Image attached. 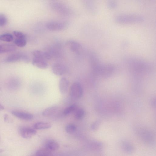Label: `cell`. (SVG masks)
Instances as JSON below:
<instances>
[{"instance_id": "6da1fadb", "label": "cell", "mask_w": 156, "mask_h": 156, "mask_svg": "<svg viewBox=\"0 0 156 156\" xmlns=\"http://www.w3.org/2000/svg\"><path fill=\"white\" fill-rule=\"evenodd\" d=\"M115 20L120 23H129L141 22L144 20L143 16L135 14H123L117 16Z\"/></svg>"}, {"instance_id": "7a4b0ae2", "label": "cell", "mask_w": 156, "mask_h": 156, "mask_svg": "<svg viewBox=\"0 0 156 156\" xmlns=\"http://www.w3.org/2000/svg\"><path fill=\"white\" fill-rule=\"evenodd\" d=\"M83 93V89L80 83L75 82L72 84L69 90L70 96L72 98L80 99L82 96Z\"/></svg>"}, {"instance_id": "3957f363", "label": "cell", "mask_w": 156, "mask_h": 156, "mask_svg": "<svg viewBox=\"0 0 156 156\" xmlns=\"http://www.w3.org/2000/svg\"><path fill=\"white\" fill-rule=\"evenodd\" d=\"M30 61V58L27 54L21 52L11 54L5 59V61L7 62H13L20 61L28 62Z\"/></svg>"}, {"instance_id": "277c9868", "label": "cell", "mask_w": 156, "mask_h": 156, "mask_svg": "<svg viewBox=\"0 0 156 156\" xmlns=\"http://www.w3.org/2000/svg\"><path fill=\"white\" fill-rule=\"evenodd\" d=\"M13 34L15 37L14 42L16 46L20 47H23L26 45V38L25 35L23 33L19 31H14Z\"/></svg>"}, {"instance_id": "5b68a950", "label": "cell", "mask_w": 156, "mask_h": 156, "mask_svg": "<svg viewBox=\"0 0 156 156\" xmlns=\"http://www.w3.org/2000/svg\"><path fill=\"white\" fill-rule=\"evenodd\" d=\"M20 135L23 138L26 139L30 138L35 135L37 133L34 129L27 127H20L19 129Z\"/></svg>"}, {"instance_id": "8992f818", "label": "cell", "mask_w": 156, "mask_h": 156, "mask_svg": "<svg viewBox=\"0 0 156 156\" xmlns=\"http://www.w3.org/2000/svg\"><path fill=\"white\" fill-rule=\"evenodd\" d=\"M66 24L63 22L50 21L47 23L46 25V28L51 31H58L64 29L66 26Z\"/></svg>"}, {"instance_id": "52a82bcc", "label": "cell", "mask_w": 156, "mask_h": 156, "mask_svg": "<svg viewBox=\"0 0 156 156\" xmlns=\"http://www.w3.org/2000/svg\"><path fill=\"white\" fill-rule=\"evenodd\" d=\"M32 62L34 66L41 69H45L48 66L46 60L41 57H32Z\"/></svg>"}, {"instance_id": "ba28073f", "label": "cell", "mask_w": 156, "mask_h": 156, "mask_svg": "<svg viewBox=\"0 0 156 156\" xmlns=\"http://www.w3.org/2000/svg\"><path fill=\"white\" fill-rule=\"evenodd\" d=\"M66 45L71 51L76 53H80L82 49L81 44L74 40L68 41L66 43Z\"/></svg>"}, {"instance_id": "9c48e42d", "label": "cell", "mask_w": 156, "mask_h": 156, "mask_svg": "<svg viewBox=\"0 0 156 156\" xmlns=\"http://www.w3.org/2000/svg\"><path fill=\"white\" fill-rule=\"evenodd\" d=\"M52 70L54 74L57 76H61L65 72L66 68L62 63L56 62L53 65Z\"/></svg>"}, {"instance_id": "30bf717a", "label": "cell", "mask_w": 156, "mask_h": 156, "mask_svg": "<svg viewBox=\"0 0 156 156\" xmlns=\"http://www.w3.org/2000/svg\"><path fill=\"white\" fill-rule=\"evenodd\" d=\"M69 81L66 77L62 78L59 80L58 83L59 89L62 94H66L68 89Z\"/></svg>"}, {"instance_id": "8fae6325", "label": "cell", "mask_w": 156, "mask_h": 156, "mask_svg": "<svg viewBox=\"0 0 156 156\" xmlns=\"http://www.w3.org/2000/svg\"><path fill=\"white\" fill-rule=\"evenodd\" d=\"M13 115L20 119L26 120H31L33 118V115L31 114L18 111L12 112Z\"/></svg>"}, {"instance_id": "7c38bea8", "label": "cell", "mask_w": 156, "mask_h": 156, "mask_svg": "<svg viewBox=\"0 0 156 156\" xmlns=\"http://www.w3.org/2000/svg\"><path fill=\"white\" fill-rule=\"evenodd\" d=\"M56 106H51L45 109L42 112V115L45 117H50L55 114L58 111Z\"/></svg>"}, {"instance_id": "4fadbf2b", "label": "cell", "mask_w": 156, "mask_h": 156, "mask_svg": "<svg viewBox=\"0 0 156 156\" xmlns=\"http://www.w3.org/2000/svg\"><path fill=\"white\" fill-rule=\"evenodd\" d=\"M52 7L55 10L62 14H67L69 12V9L67 7L62 4L54 3H52Z\"/></svg>"}, {"instance_id": "5bb4252c", "label": "cell", "mask_w": 156, "mask_h": 156, "mask_svg": "<svg viewBox=\"0 0 156 156\" xmlns=\"http://www.w3.org/2000/svg\"><path fill=\"white\" fill-rule=\"evenodd\" d=\"M45 148L52 151L57 150L59 148V145L58 143L53 140H48L45 144Z\"/></svg>"}, {"instance_id": "9a60e30c", "label": "cell", "mask_w": 156, "mask_h": 156, "mask_svg": "<svg viewBox=\"0 0 156 156\" xmlns=\"http://www.w3.org/2000/svg\"><path fill=\"white\" fill-rule=\"evenodd\" d=\"M15 50V47L13 45L9 44H0V54L12 52Z\"/></svg>"}, {"instance_id": "2e32d148", "label": "cell", "mask_w": 156, "mask_h": 156, "mask_svg": "<svg viewBox=\"0 0 156 156\" xmlns=\"http://www.w3.org/2000/svg\"><path fill=\"white\" fill-rule=\"evenodd\" d=\"M51 126V125L50 123L44 122H37L34 126V128L37 129H47Z\"/></svg>"}, {"instance_id": "e0dca14e", "label": "cell", "mask_w": 156, "mask_h": 156, "mask_svg": "<svg viewBox=\"0 0 156 156\" xmlns=\"http://www.w3.org/2000/svg\"><path fill=\"white\" fill-rule=\"evenodd\" d=\"M35 155L37 156H52L51 151L45 148L38 150Z\"/></svg>"}, {"instance_id": "ac0fdd59", "label": "cell", "mask_w": 156, "mask_h": 156, "mask_svg": "<svg viewBox=\"0 0 156 156\" xmlns=\"http://www.w3.org/2000/svg\"><path fill=\"white\" fill-rule=\"evenodd\" d=\"M13 35L9 33H4L0 35V40L7 42H10L13 41Z\"/></svg>"}, {"instance_id": "d6986e66", "label": "cell", "mask_w": 156, "mask_h": 156, "mask_svg": "<svg viewBox=\"0 0 156 156\" xmlns=\"http://www.w3.org/2000/svg\"><path fill=\"white\" fill-rule=\"evenodd\" d=\"M74 112L75 117L77 119H81L85 115V111L82 108L76 109Z\"/></svg>"}, {"instance_id": "ffe728a7", "label": "cell", "mask_w": 156, "mask_h": 156, "mask_svg": "<svg viewBox=\"0 0 156 156\" xmlns=\"http://www.w3.org/2000/svg\"><path fill=\"white\" fill-rule=\"evenodd\" d=\"M76 109L77 107L75 105H71L64 109L63 114L65 115H68L72 112H74Z\"/></svg>"}, {"instance_id": "44dd1931", "label": "cell", "mask_w": 156, "mask_h": 156, "mask_svg": "<svg viewBox=\"0 0 156 156\" xmlns=\"http://www.w3.org/2000/svg\"><path fill=\"white\" fill-rule=\"evenodd\" d=\"M76 126L72 124L67 125L65 127V130L66 132L69 134L73 133L76 131Z\"/></svg>"}, {"instance_id": "7402d4cb", "label": "cell", "mask_w": 156, "mask_h": 156, "mask_svg": "<svg viewBox=\"0 0 156 156\" xmlns=\"http://www.w3.org/2000/svg\"><path fill=\"white\" fill-rule=\"evenodd\" d=\"M7 22V19L6 16L3 14H0V27L5 25Z\"/></svg>"}, {"instance_id": "603a6c76", "label": "cell", "mask_w": 156, "mask_h": 156, "mask_svg": "<svg viewBox=\"0 0 156 156\" xmlns=\"http://www.w3.org/2000/svg\"><path fill=\"white\" fill-rule=\"evenodd\" d=\"M108 5L110 7H115L116 6V3L113 2H110L108 4Z\"/></svg>"}, {"instance_id": "cb8c5ba5", "label": "cell", "mask_w": 156, "mask_h": 156, "mask_svg": "<svg viewBox=\"0 0 156 156\" xmlns=\"http://www.w3.org/2000/svg\"><path fill=\"white\" fill-rule=\"evenodd\" d=\"M4 109V107L1 104H0V111L3 110Z\"/></svg>"}, {"instance_id": "d4e9b609", "label": "cell", "mask_w": 156, "mask_h": 156, "mask_svg": "<svg viewBox=\"0 0 156 156\" xmlns=\"http://www.w3.org/2000/svg\"><path fill=\"white\" fill-rule=\"evenodd\" d=\"M32 156H37V155H34Z\"/></svg>"}]
</instances>
